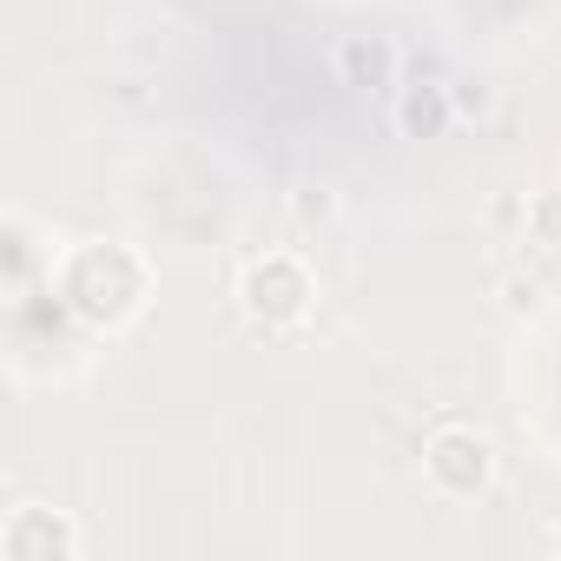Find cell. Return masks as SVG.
<instances>
[{"label": "cell", "instance_id": "obj_2", "mask_svg": "<svg viewBox=\"0 0 561 561\" xmlns=\"http://www.w3.org/2000/svg\"><path fill=\"white\" fill-rule=\"evenodd\" d=\"M318 298V277L298 251H257L244 271H238V311L264 331H291Z\"/></svg>", "mask_w": 561, "mask_h": 561}, {"label": "cell", "instance_id": "obj_6", "mask_svg": "<svg viewBox=\"0 0 561 561\" xmlns=\"http://www.w3.org/2000/svg\"><path fill=\"white\" fill-rule=\"evenodd\" d=\"M390 119H397L403 139H443L449 119H456V93L436 87V80H410V87H397V113Z\"/></svg>", "mask_w": 561, "mask_h": 561}, {"label": "cell", "instance_id": "obj_5", "mask_svg": "<svg viewBox=\"0 0 561 561\" xmlns=\"http://www.w3.org/2000/svg\"><path fill=\"white\" fill-rule=\"evenodd\" d=\"M41 271H54V251H47L41 225L27 211H8V218H0V285H8L14 305L41 285Z\"/></svg>", "mask_w": 561, "mask_h": 561}, {"label": "cell", "instance_id": "obj_10", "mask_svg": "<svg viewBox=\"0 0 561 561\" xmlns=\"http://www.w3.org/2000/svg\"><path fill=\"white\" fill-rule=\"evenodd\" d=\"M331 211H337V205H331V192H311V198H298V218H318V225H324Z\"/></svg>", "mask_w": 561, "mask_h": 561}, {"label": "cell", "instance_id": "obj_7", "mask_svg": "<svg viewBox=\"0 0 561 561\" xmlns=\"http://www.w3.org/2000/svg\"><path fill=\"white\" fill-rule=\"evenodd\" d=\"M337 80L357 87V93L397 87V47H390L383 34H344V41H337Z\"/></svg>", "mask_w": 561, "mask_h": 561}, {"label": "cell", "instance_id": "obj_3", "mask_svg": "<svg viewBox=\"0 0 561 561\" xmlns=\"http://www.w3.org/2000/svg\"><path fill=\"white\" fill-rule=\"evenodd\" d=\"M423 482H430L443 502H476V495H489V482H495V443H489L476 423H443V430L423 443Z\"/></svg>", "mask_w": 561, "mask_h": 561}, {"label": "cell", "instance_id": "obj_4", "mask_svg": "<svg viewBox=\"0 0 561 561\" xmlns=\"http://www.w3.org/2000/svg\"><path fill=\"white\" fill-rule=\"evenodd\" d=\"M0 554L8 561H80V522L54 502H14L0 522Z\"/></svg>", "mask_w": 561, "mask_h": 561}, {"label": "cell", "instance_id": "obj_8", "mask_svg": "<svg viewBox=\"0 0 561 561\" xmlns=\"http://www.w3.org/2000/svg\"><path fill=\"white\" fill-rule=\"evenodd\" d=\"M522 238L535 251H561V192H535L522 211Z\"/></svg>", "mask_w": 561, "mask_h": 561}, {"label": "cell", "instance_id": "obj_11", "mask_svg": "<svg viewBox=\"0 0 561 561\" xmlns=\"http://www.w3.org/2000/svg\"><path fill=\"white\" fill-rule=\"evenodd\" d=\"M548 554H561V522H554V528H548Z\"/></svg>", "mask_w": 561, "mask_h": 561}, {"label": "cell", "instance_id": "obj_1", "mask_svg": "<svg viewBox=\"0 0 561 561\" xmlns=\"http://www.w3.org/2000/svg\"><path fill=\"white\" fill-rule=\"evenodd\" d=\"M152 298V271L133 244L119 238H93V244H73L60 264H54V305L67 318H80L87 331H126Z\"/></svg>", "mask_w": 561, "mask_h": 561}, {"label": "cell", "instance_id": "obj_9", "mask_svg": "<svg viewBox=\"0 0 561 561\" xmlns=\"http://www.w3.org/2000/svg\"><path fill=\"white\" fill-rule=\"evenodd\" d=\"M502 305H508L515 318H535V311H541V285H522V277H515V285L502 291Z\"/></svg>", "mask_w": 561, "mask_h": 561}]
</instances>
